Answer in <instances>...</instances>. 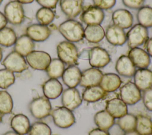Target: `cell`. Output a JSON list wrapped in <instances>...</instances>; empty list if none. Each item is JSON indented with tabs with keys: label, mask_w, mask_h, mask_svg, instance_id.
<instances>
[{
	"label": "cell",
	"mask_w": 152,
	"mask_h": 135,
	"mask_svg": "<svg viewBox=\"0 0 152 135\" xmlns=\"http://www.w3.org/2000/svg\"><path fill=\"white\" fill-rule=\"evenodd\" d=\"M61 35L68 41L78 42L84 38V28L78 21L69 19L62 22L58 27Z\"/></svg>",
	"instance_id": "cell-1"
},
{
	"label": "cell",
	"mask_w": 152,
	"mask_h": 135,
	"mask_svg": "<svg viewBox=\"0 0 152 135\" xmlns=\"http://www.w3.org/2000/svg\"><path fill=\"white\" fill-rule=\"evenodd\" d=\"M58 59L69 66L74 65L78 59V51L75 45L67 40L61 41L56 47Z\"/></svg>",
	"instance_id": "cell-2"
},
{
	"label": "cell",
	"mask_w": 152,
	"mask_h": 135,
	"mask_svg": "<svg viewBox=\"0 0 152 135\" xmlns=\"http://www.w3.org/2000/svg\"><path fill=\"white\" fill-rule=\"evenodd\" d=\"M31 115L38 120L47 117L52 111V106L49 99L45 96L33 98L28 105Z\"/></svg>",
	"instance_id": "cell-3"
},
{
	"label": "cell",
	"mask_w": 152,
	"mask_h": 135,
	"mask_svg": "<svg viewBox=\"0 0 152 135\" xmlns=\"http://www.w3.org/2000/svg\"><path fill=\"white\" fill-rule=\"evenodd\" d=\"M4 14L7 21L14 25H20L25 18L23 4L17 0L11 1L5 5Z\"/></svg>",
	"instance_id": "cell-4"
},
{
	"label": "cell",
	"mask_w": 152,
	"mask_h": 135,
	"mask_svg": "<svg viewBox=\"0 0 152 135\" xmlns=\"http://www.w3.org/2000/svg\"><path fill=\"white\" fill-rule=\"evenodd\" d=\"M50 114L54 124L59 128H68L72 126L75 121V116L71 110L64 107L53 109Z\"/></svg>",
	"instance_id": "cell-5"
},
{
	"label": "cell",
	"mask_w": 152,
	"mask_h": 135,
	"mask_svg": "<svg viewBox=\"0 0 152 135\" xmlns=\"http://www.w3.org/2000/svg\"><path fill=\"white\" fill-rule=\"evenodd\" d=\"M2 65L13 73H21L28 68V64L24 56L15 51L10 52L2 61Z\"/></svg>",
	"instance_id": "cell-6"
},
{
	"label": "cell",
	"mask_w": 152,
	"mask_h": 135,
	"mask_svg": "<svg viewBox=\"0 0 152 135\" xmlns=\"http://www.w3.org/2000/svg\"><path fill=\"white\" fill-rule=\"evenodd\" d=\"M147 40V28L140 24L132 26L126 34V41L131 49L138 47L146 42Z\"/></svg>",
	"instance_id": "cell-7"
},
{
	"label": "cell",
	"mask_w": 152,
	"mask_h": 135,
	"mask_svg": "<svg viewBox=\"0 0 152 135\" xmlns=\"http://www.w3.org/2000/svg\"><path fill=\"white\" fill-rule=\"evenodd\" d=\"M25 57L28 65L38 70H45L52 59L49 54L41 50H33Z\"/></svg>",
	"instance_id": "cell-8"
},
{
	"label": "cell",
	"mask_w": 152,
	"mask_h": 135,
	"mask_svg": "<svg viewBox=\"0 0 152 135\" xmlns=\"http://www.w3.org/2000/svg\"><path fill=\"white\" fill-rule=\"evenodd\" d=\"M121 99L126 105H134L141 98L140 90L134 83L128 82L120 88Z\"/></svg>",
	"instance_id": "cell-9"
},
{
	"label": "cell",
	"mask_w": 152,
	"mask_h": 135,
	"mask_svg": "<svg viewBox=\"0 0 152 135\" xmlns=\"http://www.w3.org/2000/svg\"><path fill=\"white\" fill-rule=\"evenodd\" d=\"M89 63L92 68H102L106 66L110 60L108 52L100 47L91 48L88 53Z\"/></svg>",
	"instance_id": "cell-10"
},
{
	"label": "cell",
	"mask_w": 152,
	"mask_h": 135,
	"mask_svg": "<svg viewBox=\"0 0 152 135\" xmlns=\"http://www.w3.org/2000/svg\"><path fill=\"white\" fill-rule=\"evenodd\" d=\"M61 94L63 107L72 111L81 105L82 99L79 91L75 88H68L62 91Z\"/></svg>",
	"instance_id": "cell-11"
},
{
	"label": "cell",
	"mask_w": 152,
	"mask_h": 135,
	"mask_svg": "<svg viewBox=\"0 0 152 135\" xmlns=\"http://www.w3.org/2000/svg\"><path fill=\"white\" fill-rule=\"evenodd\" d=\"M104 18L103 11L95 6H91L86 8L80 16L81 21L87 25H100L103 21Z\"/></svg>",
	"instance_id": "cell-12"
},
{
	"label": "cell",
	"mask_w": 152,
	"mask_h": 135,
	"mask_svg": "<svg viewBox=\"0 0 152 135\" xmlns=\"http://www.w3.org/2000/svg\"><path fill=\"white\" fill-rule=\"evenodd\" d=\"M51 34V30L47 25L40 24H31L26 28V34L33 41L42 42L47 40Z\"/></svg>",
	"instance_id": "cell-13"
},
{
	"label": "cell",
	"mask_w": 152,
	"mask_h": 135,
	"mask_svg": "<svg viewBox=\"0 0 152 135\" xmlns=\"http://www.w3.org/2000/svg\"><path fill=\"white\" fill-rule=\"evenodd\" d=\"M103 75L102 71L98 68H91L87 69L81 72L79 84L85 88L99 85Z\"/></svg>",
	"instance_id": "cell-14"
},
{
	"label": "cell",
	"mask_w": 152,
	"mask_h": 135,
	"mask_svg": "<svg viewBox=\"0 0 152 135\" xmlns=\"http://www.w3.org/2000/svg\"><path fill=\"white\" fill-rule=\"evenodd\" d=\"M131 62L139 69L147 68L150 63L149 54L144 50L139 48H132L128 52V56Z\"/></svg>",
	"instance_id": "cell-15"
},
{
	"label": "cell",
	"mask_w": 152,
	"mask_h": 135,
	"mask_svg": "<svg viewBox=\"0 0 152 135\" xmlns=\"http://www.w3.org/2000/svg\"><path fill=\"white\" fill-rule=\"evenodd\" d=\"M134 81L140 91L152 88V71L147 68L138 69L134 75Z\"/></svg>",
	"instance_id": "cell-16"
},
{
	"label": "cell",
	"mask_w": 152,
	"mask_h": 135,
	"mask_svg": "<svg viewBox=\"0 0 152 135\" xmlns=\"http://www.w3.org/2000/svg\"><path fill=\"white\" fill-rule=\"evenodd\" d=\"M83 4L84 0H61L60 7L66 17L73 18L81 13Z\"/></svg>",
	"instance_id": "cell-17"
},
{
	"label": "cell",
	"mask_w": 152,
	"mask_h": 135,
	"mask_svg": "<svg viewBox=\"0 0 152 135\" xmlns=\"http://www.w3.org/2000/svg\"><path fill=\"white\" fill-rule=\"evenodd\" d=\"M112 20L113 25L123 30L130 28L133 23L132 14L125 9H118L115 11L112 14Z\"/></svg>",
	"instance_id": "cell-18"
},
{
	"label": "cell",
	"mask_w": 152,
	"mask_h": 135,
	"mask_svg": "<svg viewBox=\"0 0 152 135\" xmlns=\"http://www.w3.org/2000/svg\"><path fill=\"white\" fill-rule=\"evenodd\" d=\"M104 36L107 41L113 46H122L126 41V35L124 30L113 24L107 27Z\"/></svg>",
	"instance_id": "cell-19"
},
{
	"label": "cell",
	"mask_w": 152,
	"mask_h": 135,
	"mask_svg": "<svg viewBox=\"0 0 152 135\" xmlns=\"http://www.w3.org/2000/svg\"><path fill=\"white\" fill-rule=\"evenodd\" d=\"M105 110L115 118H119L128 112L127 105L118 98H113L108 100Z\"/></svg>",
	"instance_id": "cell-20"
},
{
	"label": "cell",
	"mask_w": 152,
	"mask_h": 135,
	"mask_svg": "<svg viewBox=\"0 0 152 135\" xmlns=\"http://www.w3.org/2000/svg\"><path fill=\"white\" fill-rule=\"evenodd\" d=\"M42 90L45 97L49 99H54L61 95L63 88L57 79L50 78L43 83Z\"/></svg>",
	"instance_id": "cell-21"
},
{
	"label": "cell",
	"mask_w": 152,
	"mask_h": 135,
	"mask_svg": "<svg viewBox=\"0 0 152 135\" xmlns=\"http://www.w3.org/2000/svg\"><path fill=\"white\" fill-rule=\"evenodd\" d=\"M81 75L80 69L75 65H71L65 69L61 77L66 86L68 88H75L80 83Z\"/></svg>",
	"instance_id": "cell-22"
},
{
	"label": "cell",
	"mask_w": 152,
	"mask_h": 135,
	"mask_svg": "<svg viewBox=\"0 0 152 135\" xmlns=\"http://www.w3.org/2000/svg\"><path fill=\"white\" fill-rule=\"evenodd\" d=\"M115 69L118 74L125 77L132 76L135 72V66L126 55H122L118 58L115 64Z\"/></svg>",
	"instance_id": "cell-23"
},
{
	"label": "cell",
	"mask_w": 152,
	"mask_h": 135,
	"mask_svg": "<svg viewBox=\"0 0 152 135\" xmlns=\"http://www.w3.org/2000/svg\"><path fill=\"white\" fill-rule=\"evenodd\" d=\"M10 126L13 131L21 135L28 134L30 127L28 118L23 114H17L12 117Z\"/></svg>",
	"instance_id": "cell-24"
},
{
	"label": "cell",
	"mask_w": 152,
	"mask_h": 135,
	"mask_svg": "<svg viewBox=\"0 0 152 135\" xmlns=\"http://www.w3.org/2000/svg\"><path fill=\"white\" fill-rule=\"evenodd\" d=\"M120 77L113 73L103 74L101 79L99 86L107 92H112L118 89L121 85Z\"/></svg>",
	"instance_id": "cell-25"
},
{
	"label": "cell",
	"mask_w": 152,
	"mask_h": 135,
	"mask_svg": "<svg viewBox=\"0 0 152 135\" xmlns=\"http://www.w3.org/2000/svg\"><path fill=\"white\" fill-rule=\"evenodd\" d=\"M34 43L26 34H23L17 38L14 44V51L24 57L34 50Z\"/></svg>",
	"instance_id": "cell-26"
},
{
	"label": "cell",
	"mask_w": 152,
	"mask_h": 135,
	"mask_svg": "<svg viewBox=\"0 0 152 135\" xmlns=\"http://www.w3.org/2000/svg\"><path fill=\"white\" fill-rule=\"evenodd\" d=\"M105 35L103 28L100 25H88L84 30V37L90 43H97L103 40Z\"/></svg>",
	"instance_id": "cell-27"
},
{
	"label": "cell",
	"mask_w": 152,
	"mask_h": 135,
	"mask_svg": "<svg viewBox=\"0 0 152 135\" xmlns=\"http://www.w3.org/2000/svg\"><path fill=\"white\" fill-rule=\"evenodd\" d=\"M94 121L98 128L107 131L114 124L115 118L105 110L96 112L94 117Z\"/></svg>",
	"instance_id": "cell-28"
},
{
	"label": "cell",
	"mask_w": 152,
	"mask_h": 135,
	"mask_svg": "<svg viewBox=\"0 0 152 135\" xmlns=\"http://www.w3.org/2000/svg\"><path fill=\"white\" fill-rule=\"evenodd\" d=\"M105 91L99 86H92L86 88L82 94V98L88 102H94L102 99L105 95Z\"/></svg>",
	"instance_id": "cell-29"
},
{
	"label": "cell",
	"mask_w": 152,
	"mask_h": 135,
	"mask_svg": "<svg viewBox=\"0 0 152 135\" xmlns=\"http://www.w3.org/2000/svg\"><path fill=\"white\" fill-rule=\"evenodd\" d=\"M135 130L140 135H148L152 134L151 120L146 115H137L136 117Z\"/></svg>",
	"instance_id": "cell-30"
},
{
	"label": "cell",
	"mask_w": 152,
	"mask_h": 135,
	"mask_svg": "<svg viewBox=\"0 0 152 135\" xmlns=\"http://www.w3.org/2000/svg\"><path fill=\"white\" fill-rule=\"evenodd\" d=\"M64 70V63L59 59L55 58L51 59L45 70L50 78L57 79L62 76Z\"/></svg>",
	"instance_id": "cell-31"
},
{
	"label": "cell",
	"mask_w": 152,
	"mask_h": 135,
	"mask_svg": "<svg viewBox=\"0 0 152 135\" xmlns=\"http://www.w3.org/2000/svg\"><path fill=\"white\" fill-rule=\"evenodd\" d=\"M17 37L15 31L8 27L0 30V45L8 47L14 45Z\"/></svg>",
	"instance_id": "cell-32"
},
{
	"label": "cell",
	"mask_w": 152,
	"mask_h": 135,
	"mask_svg": "<svg viewBox=\"0 0 152 135\" xmlns=\"http://www.w3.org/2000/svg\"><path fill=\"white\" fill-rule=\"evenodd\" d=\"M137 18L138 24L147 28L152 27V8L148 6L139 8Z\"/></svg>",
	"instance_id": "cell-33"
},
{
	"label": "cell",
	"mask_w": 152,
	"mask_h": 135,
	"mask_svg": "<svg viewBox=\"0 0 152 135\" xmlns=\"http://www.w3.org/2000/svg\"><path fill=\"white\" fill-rule=\"evenodd\" d=\"M55 14L50 8L42 7L36 13V18L39 24L44 25H48L54 20Z\"/></svg>",
	"instance_id": "cell-34"
},
{
	"label": "cell",
	"mask_w": 152,
	"mask_h": 135,
	"mask_svg": "<svg viewBox=\"0 0 152 135\" xmlns=\"http://www.w3.org/2000/svg\"><path fill=\"white\" fill-rule=\"evenodd\" d=\"M13 108V100L11 95L5 90H0V112L10 114Z\"/></svg>",
	"instance_id": "cell-35"
},
{
	"label": "cell",
	"mask_w": 152,
	"mask_h": 135,
	"mask_svg": "<svg viewBox=\"0 0 152 135\" xmlns=\"http://www.w3.org/2000/svg\"><path fill=\"white\" fill-rule=\"evenodd\" d=\"M118 125L124 132L135 130L136 125V117L131 114H126L118 118Z\"/></svg>",
	"instance_id": "cell-36"
},
{
	"label": "cell",
	"mask_w": 152,
	"mask_h": 135,
	"mask_svg": "<svg viewBox=\"0 0 152 135\" xmlns=\"http://www.w3.org/2000/svg\"><path fill=\"white\" fill-rule=\"evenodd\" d=\"M50 127L42 121H36L30 125L28 135H51Z\"/></svg>",
	"instance_id": "cell-37"
},
{
	"label": "cell",
	"mask_w": 152,
	"mask_h": 135,
	"mask_svg": "<svg viewBox=\"0 0 152 135\" xmlns=\"http://www.w3.org/2000/svg\"><path fill=\"white\" fill-rule=\"evenodd\" d=\"M14 73L10 70L4 68L0 69V88L5 89L14 83Z\"/></svg>",
	"instance_id": "cell-38"
},
{
	"label": "cell",
	"mask_w": 152,
	"mask_h": 135,
	"mask_svg": "<svg viewBox=\"0 0 152 135\" xmlns=\"http://www.w3.org/2000/svg\"><path fill=\"white\" fill-rule=\"evenodd\" d=\"M94 6L103 10H106L112 8L115 3L116 0H92Z\"/></svg>",
	"instance_id": "cell-39"
},
{
	"label": "cell",
	"mask_w": 152,
	"mask_h": 135,
	"mask_svg": "<svg viewBox=\"0 0 152 135\" xmlns=\"http://www.w3.org/2000/svg\"><path fill=\"white\" fill-rule=\"evenodd\" d=\"M142 100L145 108L148 110L152 111V88L144 91Z\"/></svg>",
	"instance_id": "cell-40"
},
{
	"label": "cell",
	"mask_w": 152,
	"mask_h": 135,
	"mask_svg": "<svg viewBox=\"0 0 152 135\" xmlns=\"http://www.w3.org/2000/svg\"><path fill=\"white\" fill-rule=\"evenodd\" d=\"M123 4L131 9H138L142 7L145 0H122Z\"/></svg>",
	"instance_id": "cell-41"
},
{
	"label": "cell",
	"mask_w": 152,
	"mask_h": 135,
	"mask_svg": "<svg viewBox=\"0 0 152 135\" xmlns=\"http://www.w3.org/2000/svg\"><path fill=\"white\" fill-rule=\"evenodd\" d=\"M37 2L42 6V7H45L50 8L52 9L56 8L58 0H36Z\"/></svg>",
	"instance_id": "cell-42"
},
{
	"label": "cell",
	"mask_w": 152,
	"mask_h": 135,
	"mask_svg": "<svg viewBox=\"0 0 152 135\" xmlns=\"http://www.w3.org/2000/svg\"><path fill=\"white\" fill-rule=\"evenodd\" d=\"M88 135H110L107 130H102L99 128H94L89 131Z\"/></svg>",
	"instance_id": "cell-43"
},
{
	"label": "cell",
	"mask_w": 152,
	"mask_h": 135,
	"mask_svg": "<svg viewBox=\"0 0 152 135\" xmlns=\"http://www.w3.org/2000/svg\"><path fill=\"white\" fill-rule=\"evenodd\" d=\"M8 21L4 13L0 11V30L6 27Z\"/></svg>",
	"instance_id": "cell-44"
},
{
	"label": "cell",
	"mask_w": 152,
	"mask_h": 135,
	"mask_svg": "<svg viewBox=\"0 0 152 135\" xmlns=\"http://www.w3.org/2000/svg\"><path fill=\"white\" fill-rule=\"evenodd\" d=\"M146 50L149 56L152 57V37L148 39L146 41Z\"/></svg>",
	"instance_id": "cell-45"
},
{
	"label": "cell",
	"mask_w": 152,
	"mask_h": 135,
	"mask_svg": "<svg viewBox=\"0 0 152 135\" xmlns=\"http://www.w3.org/2000/svg\"><path fill=\"white\" fill-rule=\"evenodd\" d=\"M123 135H140L135 130H132L130 131L125 132V133Z\"/></svg>",
	"instance_id": "cell-46"
},
{
	"label": "cell",
	"mask_w": 152,
	"mask_h": 135,
	"mask_svg": "<svg viewBox=\"0 0 152 135\" xmlns=\"http://www.w3.org/2000/svg\"><path fill=\"white\" fill-rule=\"evenodd\" d=\"M19 2H20L22 4H30L32 2H33L34 0H17Z\"/></svg>",
	"instance_id": "cell-47"
},
{
	"label": "cell",
	"mask_w": 152,
	"mask_h": 135,
	"mask_svg": "<svg viewBox=\"0 0 152 135\" xmlns=\"http://www.w3.org/2000/svg\"><path fill=\"white\" fill-rule=\"evenodd\" d=\"M2 135H21L18 134L17 133L15 132L14 131H8L4 133Z\"/></svg>",
	"instance_id": "cell-48"
},
{
	"label": "cell",
	"mask_w": 152,
	"mask_h": 135,
	"mask_svg": "<svg viewBox=\"0 0 152 135\" xmlns=\"http://www.w3.org/2000/svg\"><path fill=\"white\" fill-rule=\"evenodd\" d=\"M2 56H3V54H2V49L0 47V62L2 60Z\"/></svg>",
	"instance_id": "cell-49"
},
{
	"label": "cell",
	"mask_w": 152,
	"mask_h": 135,
	"mask_svg": "<svg viewBox=\"0 0 152 135\" xmlns=\"http://www.w3.org/2000/svg\"><path fill=\"white\" fill-rule=\"evenodd\" d=\"M2 114L0 112V123H1V121H2Z\"/></svg>",
	"instance_id": "cell-50"
},
{
	"label": "cell",
	"mask_w": 152,
	"mask_h": 135,
	"mask_svg": "<svg viewBox=\"0 0 152 135\" xmlns=\"http://www.w3.org/2000/svg\"><path fill=\"white\" fill-rule=\"evenodd\" d=\"M2 1H3V0H0V5H1V3H2Z\"/></svg>",
	"instance_id": "cell-51"
},
{
	"label": "cell",
	"mask_w": 152,
	"mask_h": 135,
	"mask_svg": "<svg viewBox=\"0 0 152 135\" xmlns=\"http://www.w3.org/2000/svg\"><path fill=\"white\" fill-rule=\"evenodd\" d=\"M148 135H152V134H148Z\"/></svg>",
	"instance_id": "cell-52"
}]
</instances>
